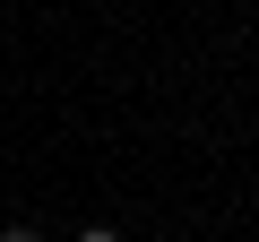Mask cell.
Masks as SVG:
<instances>
[{
	"instance_id": "cell-1",
	"label": "cell",
	"mask_w": 259,
	"mask_h": 242,
	"mask_svg": "<svg viewBox=\"0 0 259 242\" xmlns=\"http://www.w3.org/2000/svg\"><path fill=\"white\" fill-rule=\"evenodd\" d=\"M0 242H44V233L35 225H0Z\"/></svg>"
},
{
	"instance_id": "cell-2",
	"label": "cell",
	"mask_w": 259,
	"mask_h": 242,
	"mask_svg": "<svg viewBox=\"0 0 259 242\" xmlns=\"http://www.w3.org/2000/svg\"><path fill=\"white\" fill-rule=\"evenodd\" d=\"M78 242H121V233H112V225H87V233H78Z\"/></svg>"
}]
</instances>
